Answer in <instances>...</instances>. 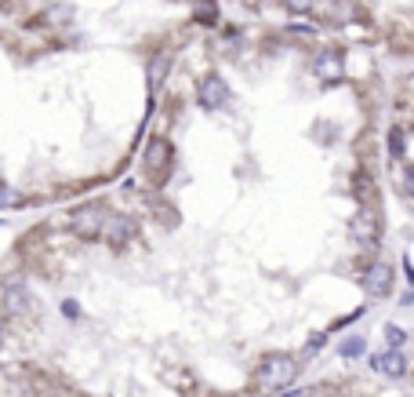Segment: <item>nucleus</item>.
Returning a JSON list of instances; mask_svg holds the SVG:
<instances>
[{
  "label": "nucleus",
  "mask_w": 414,
  "mask_h": 397,
  "mask_svg": "<svg viewBox=\"0 0 414 397\" xmlns=\"http://www.w3.org/2000/svg\"><path fill=\"white\" fill-rule=\"evenodd\" d=\"M389 150H393V157L404 153V132H400V128H393V132H389Z\"/></svg>",
  "instance_id": "obj_12"
},
{
  "label": "nucleus",
  "mask_w": 414,
  "mask_h": 397,
  "mask_svg": "<svg viewBox=\"0 0 414 397\" xmlns=\"http://www.w3.org/2000/svg\"><path fill=\"white\" fill-rule=\"evenodd\" d=\"M0 204H22V197L15 194V190H8V186H0Z\"/></svg>",
  "instance_id": "obj_16"
},
{
  "label": "nucleus",
  "mask_w": 414,
  "mask_h": 397,
  "mask_svg": "<svg viewBox=\"0 0 414 397\" xmlns=\"http://www.w3.org/2000/svg\"><path fill=\"white\" fill-rule=\"evenodd\" d=\"M283 8H287V11H294V15H302V11H309V8H313V0H283Z\"/></svg>",
  "instance_id": "obj_14"
},
{
  "label": "nucleus",
  "mask_w": 414,
  "mask_h": 397,
  "mask_svg": "<svg viewBox=\"0 0 414 397\" xmlns=\"http://www.w3.org/2000/svg\"><path fill=\"white\" fill-rule=\"evenodd\" d=\"M167 161H171V150H167V143H164V139H153L149 153H146V168H149V172H160V168H167Z\"/></svg>",
  "instance_id": "obj_6"
},
{
  "label": "nucleus",
  "mask_w": 414,
  "mask_h": 397,
  "mask_svg": "<svg viewBox=\"0 0 414 397\" xmlns=\"http://www.w3.org/2000/svg\"><path fill=\"white\" fill-rule=\"evenodd\" d=\"M8 314H22L25 310V288L19 285V281H8Z\"/></svg>",
  "instance_id": "obj_9"
},
{
  "label": "nucleus",
  "mask_w": 414,
  "mask_h": 397,
  "mask_svg": "<svg viewBox=\"0 0 414 397\" xmlns=\"http://www.w3.org/2000/svg\"><path fill=\"white\" fill-rule=\"evenodd\" d=\"M378 234H382V215H378L374 204H367V208L360 212V219L353 223V237L364 248H374V245H378Z\"/></svg>",
  "instance_id": "obj_2"
},
{
  "label": "nucleus",
  "mask_w": 414,
  "mask_h": 397,
  "mask_svg": "<svg viewBox=\"0 0 414 397\" xmlns=\"http://www.w3.org/2000/svg\"><path fill=\"white\" fill-rule=\"evenodd\" d=\"M389 288H393V266L389 263H374L371 270L364 274V292L371 299H382Z\"/></svg>",
  "instance_id": "obj_3"
},
{
  "label": "nucleus",
  "mask_w": 414,
  "mask_h": 397,
  "mask_svg": "<svg viewBox=\"0 0 414 397\" xmlns=\"http://www.w3.org/2000/svg\"><path fill=\"white\" fill-rule=\"evenodd\" d=\"M131 234H135V223L127 219V215H106V223H102V234H98V237L113 241V245H124V241H131Z\"/></svg>",
  "instance_id": "obj_5"
},
{
  "label": "nucleus",
  "mask_w": 414,
  "mask_h": 397,
  "mask_svg": "<svg viewBox=\"0 0 414 397\" xmlns=\"http://www.w3.org/2000/svg\"><path fill=\"white\" fill-rule=\"evenodd\" d=\"M385 339H389V347H404V332H400V328H385Z\"/></svg>",
  "instance_id": "obj_15"
},
{
  "label": "nucleus",
  "mask_w": 414,
  "mask_h": 397,
  "mask_svg": "<svg viewBox=\"0 0 414 397\" xmlns=\"http://www.w3.org/2000/svg\"><path fill=\"white\" fill-rule=\"evenodd\" d=\"M316 73H320V77H338V73H342V55H334V51L320 55V59H316Z\"/></svg>",
  "instance_id": "obj_10"
},
{
  "label": "nucleus",
  "mask_w": 414,
  "mask_h": 397,
  "mask_svg": "<svg viewBox=\"0 0 414 397\" xmlns=\"http://www.w3.org/2000/svg\"><path fill=\"white\" fill-rule=\"evenodd\" d=\"M222 102H226V84L218 77H211L204 84V106H222Z\"/></svg>",
  "instance_id": "obj_8"
},
{
  "label": "nucleus",
  "mask_w": 414,
  "mask_h": 397,
  "mask_svg": "<svg viewBox=\"0 0 414 397\" xmlns=\"http://www.w3.org/2000/svg\"><path fill=\"white\" fill-rule=\"evenodd\" d=\"M102 223H106L102 208H80V212H73V234H76V237H98V234H102Z\"/></svg>",
  "instance_id": "obj_4"
},
{
  "label": "nucleus",
  "mask_w": 414,
  "mask_h": 397,
  "mask_svg": "<svg viewBox=\"0 0 414 397\" xmlns=\"http://www.w3.org/2000/svg\"><path fill=\"white\" fill-rule=\"evenodd\" d=\"M294 376H298V365L291 361V357H265L262 365H258V387L262 390H283L291 387Z\"/></svg>",
  "instance_id": "obj_1"
},
{
  "label": "nucleus",
  "mask_w": 414,
  "mask_h": 397,
  "mask_svg": "<svg viewBox=\"0 0 414 397\" xmlns=\"http://www.w3.org/2000/svg\"><path fill=\"white\" fill-rule=\"evenodd\" d=\"M197 19H200V22H215V19H218V11H215L211 0H200V4H197Z\"/></svg>",
  "instance_id": "obj_11"
},
{
  "label": "nucleus",
  "mask_w": 414,
  "mask_h": 397,
  "mask_svg": "<svg viewBox=\"0 0 414 397\" xmlns=\"http://www.w3.org/2000/svg\"><path fill=\"white\" fill-rule=\"evenodd\" d=\"M342 354H345V357L364 354V339H345V343H342Z\"/></svg>",
  "instance_id": "obj_13"
},
{
  "label": "nucleus",
  "mask_w": 414,
  "mask_h": 397,
  "mask_svg": "<svg viewBox=\"0 0 414 397\" xmlns=\"http://www.w3.org/2000/svg\"><path fill=\"white\" fill-rule=\"evenodd\" d=\"M374 368H382L385 376H404L407 372V361H404V354H400V350H389V354L374 357Z\"/></svg>",
  "instance_id": "obj_7"
}]
</instances>
